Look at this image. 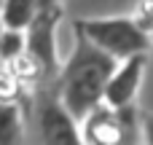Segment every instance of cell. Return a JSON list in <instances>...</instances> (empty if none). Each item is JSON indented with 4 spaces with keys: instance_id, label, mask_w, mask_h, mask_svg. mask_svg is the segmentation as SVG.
<instances>
[{
    "instance_id": "6da1fadb",
    "label": "cell",
    "mask_w": 153,
    "mask_h": 145,
    "mask_svg": "<svg viewBox=\"0 0 153 145\" xmlns=\"http://www.w3.org/2000/svg\"><path fill=\"white\" fill-rule=\"evenodd\" d=\"M121 62L100 51L83 32L75 30V48L67 59V65L59 73V100L65 110L83 124L102 102H105V89L118 70Z\"/></svg>"
},
{
    "instance_id": "7a4b0ae2",
    "label": "cell",
    "mask_w": 153,
    "mask_h": 145,
    "mask_svg": "<svg viewBox=\"0 0 153 145\" xmlns=\"http://www.w3.org/2000/svg\"><path fill=\"white\" fill-rule=\"evenodd\" d=\"M75 30L83 32L100 51H105L116 62L145 57V51L151 48V35L129 16L81 19V22H75Z\"/></svg>"
},
{
    "instance_id": "3957f363",
    "label": "cell",
    "mask_w": 153,
    "mask_h": 145,
    "mask_svg": "<svg viewBox=\"0 0 153 145\" xmlns=\"http://www.w3.org/2000/svg\"><path fill=\"white\" fill-rule=\"evenodd\" d=\"M35 129L40 145H86L78 121L65 110L62 100L54 94H40L35 105Z\"/></svg>"
},
{
    "instance_id": "277c9868",
    "label": "cell",
    "mask_w": 153,
    "mask_h": 145,
    "mask_svg": "<svg viewBox=\"0 0 153 145\" xmlns=\"http://www.w3.org/2000/svg\"><path fill=\"white\" fill-rule=\"evenodd\" d=\"M62 16V8H40L35 22L30 24L27 35V54L35 67H40L46 75L56 73V43H54V27Z\"/></svg>"
},
{
    "instance_id": "5b68a950",
    "label": "cell",
    "mask_w": 153,
    "mask_h": 145,
    "mask_svg": "<svg viewBox=\"0 0 153 145\" xmlns=\"http://www.w3.org/2000/svg\"><path fill=\"white\" fill-rule=\"evenodd\" d=\"M145 65H148L145 57H134V59H126L118 65V70L113 73V78L105 89V105L108 108H113V110L132 108V102L140 91V83H143Z\"/></svg>"
},
{
    "instance_id": "8992f818",
    "label": "cell",
    "mask_w": 153,
    "mask_h": 145,
    "mask_svg": "<svg viewBox=\"0 0 153 145\" xmlns=\"http://www.w3.org/2000/svg\"><path fill=\"white\" fill-rule=\"evenodd\" d=\"M38 11L40 8H38L35 0H5L3 8H0V22H3L5 30L22 32V30H30Z\"/></svg>"
},
{
    "instance_id": "52a82bcc",
    "label": "cell",
    "mask_w": 153,
    "mask_h": 145,
    "mask_svg": "<svg viewBox=\"0 0 153 145\" xmlns=\"http://www.w3.org/2000/svg\"><path fill=\"white\" fill-rule=\"evenodd\" d=\"M0 145H22V116L11 102H0Z\"/></svg>"
},
{
    "instance_id": "ba28073f",
    "label": "cell",
    "mask_w": 153,
    "mask_h": 145,
    "mask_svg": "<svg viewBox=\"0 0 153 145\" xmlns=\"http://www.w3.org/2000/svg\"><path fill=\"white\" fill-rule=\"evenodd\" d=\"M24 51H27V35L13 32V30H3V35H0V62H16Z\"/></svg>"
},
{
    "instance_id": "9c48e42d",
    "label": "cell",
    "mask_w": 153,
    "mask_h": 145,
    "mask_svg": "<svg viewBox=\"0 0 153 145\" xmlns=\"http://www.w3.org/2000/svg\"><path fill=\"white\" fill-rule=\"evenodd\" d=\"M148 35H153V0H143L140 3V11H137V19H134Z\"/></svg>"
},
{
    "instance_id": "30bf717a",
    "label": "cell",
    "mask_w": 153,
    "mask_h": 145,
    "mask_svg": "<svg viewBox=\"0 0 153 145\" xmlns=\"http://www.w3.org/2000/svg\"><path fill=\"white\" fill-rule=\"evenodd\" d=\"M140 137L145 145H153V113H148L143 121H140Z\"/></svg>"
},
{
    "instance_id": "8fae6325",
    "label": "cell",
    "mask_w": 153,
    "mask_h": 145,
    "mask_svg": "<svg viewBox=\"0 0 153 145\" xmlns=\"http://www.w3.org/2000/svg\"><path fill=\"white\" fill-rule=\"evenodd\" d=\"M38 8H59V0H35Z\"/></svg>"
},
{
    "instance_id": "7c38bea8",
    "label": "cell",
    "mask_w": 153,
    "mask_h": 145,
    "mask_svg": "<svg viewBox=\"0 0 153 145\" xmlns=\"http://www.w3.org/2000/svg\"><path fill=\"white\" fill-rule=\"evenodd\" d=\"M3 30H5V27H3V22H0V35H3Z\"/></svg>"
},
{
    "instance_id": "4fadbf2b",
    "label": "cell",
    "mask_w": 153,
    "mask_h": 145,
    "mask_svg": "<svg viewBox=\"0 0 153 145\" xmlns=\"http://www.w3.org/2000/svg\"><path fill=\"white\" fill-rule=\"evenodd\" d=\"M3 3H5V0H0V8H3Z\"/></svg>"
}]
</instances>
